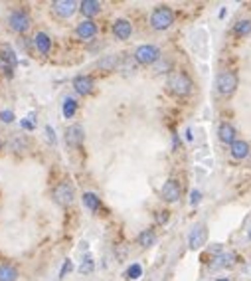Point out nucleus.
<instances>
[{"label": "nucleus", "mask_w": 251, "mask_h": 281, "mask_svg": "<svg viewBox=\"0 0 251 281\" xmlns=\"http://www.w3.org/2000/svg\"><path fill=\"white\" fill-rule=\"evenodd\" d=\"M166 87L176 97H186V95L192 93V79L184 72H172L166 79Z\"/></svg>", "instance_id": "obj_1"}, {"label": "nucleus", "mask_w": 251, "mask_h": 281, "mask_svg": "<svg viewBox=\"0 0 251 281\" xmlns=\"http://www.w3.org/2000/svg\"><path fill=\"white\" fill-rule=\"evenodd\" d=\"M172 22H174V12H172V8H168V6H156L152 12H150V26L154 28V30H168L170 26H172Z\"/></svg>", "instance_id": "obj_2"}, {"label": "nucleus", "mask_w": 251, "mask_h": 281, "mask_svg": "<svg viewBox=\"0 0 251 281\" xmlns=\"http://www.w3.org/2000/svg\"><path fill=\"white\" fill-rule=\"evenodd\" d=\"M8 26H10V30L16 32V34H26V32L32 28V18H30V14H28L24 8H16V10H12L10 16H8Z\"/></svg>", "instance_id": "obj_3"}, {"label": "nucleus", "mask_w": 251, "mask_h": 281, "mask_svg": "<svg viewBox=\"0 0 251 281\" xmlns=\"http://www.w3.org/2000/svg\"><path fill=\"white\" fill-rule=\"evenodd\" d=\"M159 59H161V50L152 44H143L135 50V61L141 64V66H150Z\"/></svg>", "instance_id": "obj_4"}, {"label": "nucleus", "mask_w": 251, "mask_h": 281, "mask_svg": "<svg viewBox=\"0 0 251 281\" xmlns=\"http://www.w3.org/2000/svg\"><path fill=\"white\" fill-rule=\"evenodd\" d=\"M54 200L59 204V206L68 208L73 204V200H75V192H73V186L68 182V180H64V182H59V184H55L54 186Z\"/></svg>", "instance_id": "obj_5"}, {"label": "nucleus", "mask_w": 251, "mask_h": 281, "mask_svg": "<svg viewBox=\"0 0 251 281\" xmlns=\"http://www.w3.org/2000/svg\"><path fill=\"white\" fill-rule=\"evenodd\" d=\"M215 87L222 95H232L237 89V75L235 72H222L215 79Z\"/></svg>", "instance_id": "obj_6"}, {"label": "nucleus", "mask_w": 251, "mask_h": 281, "mask_svg": "<svg viewBox=\"0 0 251 281\" xmlns=\"http://www.w3.org/2000/svg\"><path fill=\"white\" fill-rule=\"evenodd\" d=\"M83 141H85V129H83V125H72V127H68V131H66V145L70 147V149H79L81 145H83Z\"/></svg>", "instance_id": "obj_7"}, {"label": "nucleus", "mask_w": 251, "mask_h": 281, "mask_svg": "<svg viewBox=\"0 0 251 281\" xmlns=\"http://www.w3.org/2000/svg\"><path fill=\"white\" fill-rule=\"evenodd\" d=\"M77 8H79V2H75V0H55V2H52V10L55 12V16L61 20L73 16V12Z\"/></svg>", "instance_id": "obj_8"}, {"label": "nucleus", "mask_w": 251, "mask_h": 281, "mask_svg": "<svg viewBox=\"0 0 251 281\" xmlns=\"http://www.w3.org/2000/svg\"><path fill=\"white\" fill-rule=\"evenodd\" d=\"M97 32H99V28H97V24L93 22V20H81L77 26H75V36L79 38L81 42H89L93 38L97 36Z\"/></svg>", "instance_id": "obj_9"}, {"label": "nucleus", "mask_w": 251, "mask_h": 281, "mask_svg": "<svg viewBox=\"0 0 251 281\" xmlns=\"http://www.w3.org/2000/svg\"><path fill=\"white\" fill-rule=\"evenodd\" d=\"M206 240H208V228L206 224H198L192 228V232L188 236V245H190V249H200L206 244Z\"/></svg>", "instance_id": "obj_10"}, {"label": "nucleus", "mask_w": 251, "mask_h": 281, "mask_svg": "<svg viewBox=\"0 0 251 281\" xmlns=\"http://www.w3.org/2000/svg\"><path fill=\"white\" fill-rule=\"evenodd\" d=\"M93 87H95V81H93V77L87 74H79L73 77V89H75V93L79 95H89L93 91Z\"/></svg>", "instance_id": "obj_11"}, {"label": "nucleus", "mask_w": 251, "mask_h": 281, "mask_svg": "<svg viewBox=\"0 0 251 281\" xmlns=\"http://www.w3.org/2000/svg\"><path fill=\"white\" fill-rule=\"evenodd\" d=\"M161 196H162V200H166V202H178L180 200L178 180H176V178H168V180L164 182V186H162Z\"/></svg>", "instance_id": "obj_12"}, {"label": "nucleus", "mask_w": 251, "mask_h": 281, "mask_svg": "<svg viewBox=\"0 0 251 281\" xmlns=\"http://www.w3.org/2000/svg\"><path fill=\"white\" fill-rule=\"evenodd\" d=\"M113 34L115 38H119V40H129L131 34H133V24L125 18H119L113 22Z\"/></svg>", "instance_id": "obj_13"}, {"label": "nucleus", "mask_w": 251, "mask_h": 281, "mask_svg": "<svg viewBox=\"0 0 251 281\" xmlns=\"http://www.w3.org/2000/svg\"><path fill=\"white\" fill-rule=\"evenodd\" d=\"M0 61L10 66V68L18 66V56H16V52H14V48L10 44H0Z\"/></svg>", "instance_id": "obj_14"}, {"label": "nucleus", "mask_w": 251, "mask_h": 281, "mask_svg": "<svg viewBox=\"0 0 251 281\" xmlns=\"http://www.w3.org/2000/svg\"><path fill=\"white\" fill-rule=\"evenodd\" d=\"M34 48L42 56H48L52 52V38L48 36L46 32H38L36 36H34Z\"/></svg>", "instance_id": "obj_15"}, {"label": "nucleus", "mask_w": 251, "mask_h": 281, "mask_svg": "<svg viewBox=\"0 0 251 281\" xmlns=\"http://www.w3.org/2000/svg\"><path fill=\"white\" fill-rule=\"evenodd\" d=\"M79 10L83 16H87V20H91L101 12V2L99 0H83V2H79Z\"/></svg>", "instance_id": "obj_16"}, {"label": "nucleus", "mask_w": 251, "mask_h": 281, "mask_svg": "<svg viewBox=\"0 0 251 281\" xmlns=\"http://www.w3.org/2000/svg\"><path fill=\"white\" fill-rule=\"evenodd\" d=\"M235 135H237V133H235V127L230 125V123H222L219 129H217V137H219V141L226 143V145H230V147L235 143Z\"/></svg>", "instance_id": "obj_17"}, {"label": "nucleus", "mask_w": 251, "mask_h": 281, "mask_svg": "<svg viewBox=\"0 0 251 281\" xmlns=\"http://www.w3.org/2000/svg\"><path fill=\"white\" fill-rule=\"evenodd\" d=\"M20 275L18 267L12 263H2L0 265V281H16Z\"/></svg>", "instance_id": "obj_18"}, {"label": "nucleus", "mask_w": 251, "mask_h": 281, "mask_svg": "<svg viewBox=\"0 0 251 281\" xmlns=\"http://www.w3.org/2000/svg\"><path fill=\"white\" fill-rule=\"evenodd\" d=\"M83 206L87 208L89 212H99L101 210V200H99V196L95 194V192H83Z\"/></svg>", "instance_id": "obj_19"}, {"label": "nucleus", "mask_w": 251, "mask_h": 281, "mask_svg": "<svg viewBox=\"0 0 251 281\" xmlns=\"http://www.w3.org/2000/svg\"><path fill=\"white\" fill-rule=\"evenodd\" d=\"M137 244L141 245V247H150V245H154L156 244V232H154L152 228L141 232L139 238H137Z\"/></svg>", "instance_id": "obj_20"}, {"label": "nucleus", "mask_w": 251, "mask_h": 281, "mask_svg": "<svg viewBox=\"0 0 251 281\" xmlns=\"http://www.w3.org/2000/svg\"><path fill=\"white\" fill-rule=\"evenodd\" d=\"M230 150H232V157H233V159L241 161V159H245V157L249 154V145H247L245 141H235Z\"/></svg>", "instance_id": "obj_21"}, {"label": "nucleus", "mask_w": 251, "mask_h": 281, "mask_svg": "<svg viewBox=\"0 0 251 281\" xmlns=\"http://www.w3.org/2000/svg\"><path fill=\"white\" fill-rule=\"evenodd\" d=\"M61 111H64V117H66V119L75 117V113H77V101H75L73 97H66V99H64V107H61Z\"/></svg>", "instance_id": "obj_22"}, {"label": "nucleus", "mask_w": 251, "mask_h": 281, "mask_svg": "<svg viewBox=\"0 0 251 281\" xmlns=\"http://www.w3.org/2000/svg\"><path fill=\"white\" fill-rule=\"evenodd\" d=\"M233 263V254H219L217 258H214L212 267L214 269H222V267H230Z\"/></svg>", "instance_id": "obj_23"}, {"label": "nucleus", "mask_w": 251, "mask_h": 281, "mask_svg": "<svg viewBox=\"0 0 251 281\" xmlns=\"http://www.w3.org/2000/svg\"><path fill=\"white\" fill-rule=\"evenodd\" d=\"M117 64H119L117 56H105V57H101V59H99L97 68H99V70H103V72H113V70L117 68Z\"/></svg>", "instance_id": "obj_24"}, {"label": "nucleus", "mask_w": 251, "mask_h": 281, "mask_svg": "<svg viewBox=\"0 0 251 281\" xmlns=\"http://www.w3.org/2000/svg\"><path fill=\"white\" fill-rule=\"evenodd\" d=\"M93 269H95V262H93L91 254H85L83 260H81V265H79V271L83 275H89V273H93Z\"/></svg>", "instance_id": "obj_25"}, {"label": "nucleus", "mask_w": 251, "mask_h": 281, "mask_svg": "<svg viewBox=\"0 0 251 281\" xmlns=\"http://www.w3.org/2000/svg\"><path fill=\"white\" fill-rule=\"evenodd\" d=\"M125 275H127V279H131V281L141 279V275H143V267H141L139 263H131L129 269L125 271Z\"/></svg>", "instance_id": "obj_26"}, {"label": "nucleus", "mask_w": 251, "mask_h": 281, "mask_svg": "<svg viewBox=\"0 0 251 281\" xmlns=\"http://www.w3.org/2000/svg\"><path fill=\"white\" fill-rule=\"evenodd\" d=\"M233 32L237 36H247L251 32V20H239L235 26H233Z\"/></svg>", "instance_id": "obj_27"}, {"label": "nucleus", "mask_w": 251, "mask_h": 281, "mask_svg": "<svg viewBox=\"0 0 251 281\" xmlns=\"http://www.w3.org/2000/svg\"><path fill=\"white\" fill-rule=\"evenodd\" d=\"M72 269H73L72 260H66V262H64V265H61V269H59V279H64V277H68Z\"/></svg>", "instance_id": "obj_28"}, {"label": "nucleus", "mask_w": 251, "mask_h": 281, "mask_svg": "<svg viewBox=\"0 0 251 281\" xmlns=\"http://www.w3.org/2000/svg\"><path fill=\"white\" fill-rule=\"evenodd\" d=\"M0 75H4V77H12V75H14V68H10V66H6V64L0 61Z\"/></svg>", "instance_id": "obj_29"}, {"label": "nucleus", "mask_w": 251, "mask_h": 281, "mask_svg": "<svg viewBox=\"0 0 251 281\" xmlns=\"http://www.w3.org/2000/svg\"><path fill=\"white\" fill-rule=\"evenodd\" d=\"M14 117H16V115L12 111H0V121H2V123H12Z\"/></svg>", "instance_id": "obj_30"}, {"label": "nucleus", "mask_w": 251, "mask_h": 281, "mask_svg": "<svg viewBox=\"0 0 251 281\" xmlns=\"http://www.w3.org/2000/svg\"><path fill=\"white\" fill-rule=\"evenodd\" d=\"M200 200H202V192H200V190H192V194H190V204L196 206Z\"/></svg>", "instance_id": "obj_31"}, {"label": "nucleus", "mask_w": 251, "mask_h": 281, "mask_svg": "<svg viewBox=\"0 0 251 281\" xmlns=\"http://www.w3.org/2000/svg\"><path fill=\"white\" fill-rule=\"evenodd\" d=\"M168 216H170V214H168V210H161V212L156 214V222H159V224H166Z\"/></svg>", "instance_id": "obj_32"}, {"label": "nucleus", "mask_w": 251, "mask_h": 281, "mask_svg": "<svg viewBox=\"0 0 251 281\" xmlns=\"http://www.w3.org/2000/svg\"><path fill=\"white\" fill-rule=\"evenodd\" d=\"M20 125H22L26 131H34V129H36V125H34L32 121H28V119H22V121H20Z\"/></svg>", "instance_id": "obj_33"}, {"label": "nucleus", "mask_w": 251, "mask_h": 281, "mask_svg": "<svg viewBox=\"0 0 251 281\" xmlns=\"http://www.w3.org/2000/svg\"><path fill=\"white\" fill-rule=\"evenodd\" d=\"M46 133H48V139H50V141H52V143H55V135H54V129H52V127H50V125H48V127H46Z\"/></svg>", "instance_id": "obj_34"}, {"label": "nucleus", "mask_w": 251, "mask_h": 281, "mask_svg": "<svg viewBox=\"0 0 251 281\" xmlns=\"http://www.w3.org/2000/svg\"><path fill=\"white\" fill-rule=\"evenodd\" d=\"M215 281H230V279H226V277H222V279H215Z\"/></svg>", "instance_id": "obj_35"}, {"label": "nucleus", "mask_w": 251, "mask_h": 281, "mask_svg": "<svg viewBox=\"0 0 251 281\" xmlns=\"http://www.w3.org/2000/svg\"><path fill=\"white\" fill-rule=\"evenodd\" d=\"M2 147H4V145H2V141H0V150H2Z\"/></svg>", "instance_id": "obj_36"}, {"label": "nucleus", "mask_w": 251, "mask_h": 281, "mask_svg": "<svg viewBox=\"0 0 251 281\" xmlns=\"http://www.w3.org/2000/svg\"><path fill=\"white\" fill-rule=\"evenodd\" d=\"M249 240H251V232H249Z\"/></svg>", "instance_id": "obj_37"}]
</instances>
